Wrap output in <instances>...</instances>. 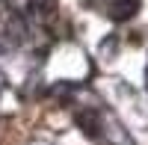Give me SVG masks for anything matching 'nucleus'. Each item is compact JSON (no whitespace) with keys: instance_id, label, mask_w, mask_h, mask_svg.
<instances>
[{"instance_id":"1","label":"nucleus","mask_w":148,"mask_h":145,"mask_svg":"<svg viewBox=\"0 0 148 145\" xmlns=\"http://www.w3.org/2000/svg\"><path fill=\"white\" fill-rule=\"evenodd\" d=\"M77 124H80V130L86 136H92V139H98L101 136V118H98V110H77Z\"/></svg>"},{"instance_id":"2","label":"nucleus","mask_w":148,"mask_h":145,"mask_svg":"<svg viewBox=\"0 0 148 145\" xmlns=\"http://www.w3.org/2000/svg\"><path fill=\"white\" fill-rule=\"evenodd\" d=\"M107 9H110V18H113V21H127V18L136 15L139 0H110Z\"/></svg>"},{"instance_id":"3","label":"nucleus","mask_w":148,"mask_h":145,"mask_svg":"<svg viewBox=\"0 0 148 145\" xmlns=\"http://www.w3.org/2000/svg\"><path fill=\"white\" fill-rule=\"evenodd\" d=\"M0 51H3V44H0Z\"/></svg>"}]
</instances>
